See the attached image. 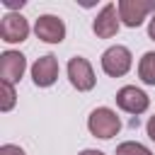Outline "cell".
<instances>
[{
  "instance_id": "cell-5",
  "label": "cell",
  "mask_w": 155,
  "mask_h": 155,
  "mask_svg": "<svg viewBox=\"0 0 155 155\" xmlns=\"http://www.w3.org/2000/svg\"><path fill=\"white\" fill-rule=\"evenodd\" d=\"M34 31L46 44H61L65 39V24L56 15H41L36 19V24H34Z\"/></svg>"
},
{
  "instance_id": "cell-6",
  "label": "cell",
  "mask_w": 155,
  "mask_h": 155,
  "mask_svg": "<svg viewBox=\"0 0 155 155\" xmlns=\"http://www.w3.org/2000/svg\"><path fill=\"white\" fill-rule=\"evenodd\" d=\"M116 104H119L124 111L138 116V114H143V111L148 109L150 99H148V94H145L143 90H138V87H133V85H126V87H121V90L116 92Z\"/></svg>"
},
{
  "instance_id": "cell-14",
  "label": "cell",
  "mask_w": 155,
  "mask_h": 155,
  "mask_svg": "<svg viewBox=\"0 0 155 155\" xmlns=\"http://www.w3.org/2000/svg\"><path fill=\"white\" fill-rule=\"evenodd\" d=\"M0 155H24V150H22L19 145H10V143H7V145L0 148Z\"/></svg>"
},
{
  "instance_id": "cell-17",
  "label": "cell",
  "mask_w": 155,
  "mask_h": 155,
  "mask_svg": "<svg viewBox=\"0 0 155 155\" xmlns=\"http://www.w3.org/2000/svg\"><path fill=\"white\" fill-rule=\"evenodd\" d=\"M148 34H150V39H155V15H153V19L148 24Z\"/></svg>"
},
{
  "instance_id": "cell-15",
  "label": "cell",
  "mask_w": 155,
  "mask_h": 155,
  "mask_svg": "<svg viewBox=\"0 0 155 155\" xmlns=\"http://www.w3.org/2000/svg\"><path fill=\"white\" fill-rule=\"evenodd\" d=\"M145 128H148L150 140H155V116H150V119H148V126H145Z\"/></svg>"
},
{
  "instance_id": "cell-12",
  "label": "cell",
  "mask_w": 155,
  "mask_h": 155,
  "mask_svg": "<svg viewBox=\"0 0 155 155\" xmlns=\"http://www.w3.org/2000/svg\"><path fill=\"white\" fill-rule=\"evenodd\" d=\"M116 155H153L143 143H136V140H126L116 148Z\"/></svg>"
},
{
  "instance_id": "cell-3",
  "label": "cell",
  "mask_w": 155,
  "mask_h": 155,
  "mask_svg": "<svg viewBox=\"0 0 155 155\" xmlns=\"http://www.w3.org/2000/svg\"><path fill=\"white\" fill-rule=\"evenodd\" d=\"M68 78H70V85H73L75 90H80V92L92 90L94 82H97L92 65H90L87 58H82V56L70 58V63H68Z\"/></svg>"
},
{
  "instance_id": "cell-9",
  "label": "cell",
  "mask_w": 155,
  "mask_h": 155,
  "mask_svg": "<svg viewBox=\"0 0 155 155\" xmlns=\"http://www.w3.org/2000/svg\"><path fill=\"white\" fill-rule=\"evenodd\" d=\"M31 78H34V85H39V87L53 85L56 78H58V61H56V56L46 53V56L36 58V63L31 65Z\"/></svg>"
},
{
  "instance_id": "cell-11",
  "label": "cell",
  "mask_w": 155,
  "mask_h": 155,
  "mask_svg": "<svg viewBox=\"0 0 155 155\" xmlns=\"http://www.w3.org/2000/svg\"><path fill=\"white\" fill-rule=\"evenodd\" d=\"M138 78L145 85H155V53L153 51L143 53V58L138 63Z\"/></svg>"
},
{
  "instance_id": "cell-1",
  "label": "cell",
  "mask_w": 155,
  "mask_h": 155,
  "mask_svg": "<svg viewBox=\"0 0 155 155\" xmlns=\"http://www.w3.org/2000/svg\"><path fill=\"white\" fill-rule=\"evenodd\" d=\"M87 128H90L92 136H97V138H102V140H109L111 136L119 133L121 121H119V116H116L111 109L99 107V109H94V111L90 114V119H87Z\"/></svg>"
},
{
  "instance_id": "cell-2",
  "label": "cell",
  "mask_w": 155,
  "mask_h": 155,
  "mask_svg": "<svg viewBox=\"0 0 155 155\" xmlns=\"http://www.w3.org/2000/svg\"><path fill=\"white\" fill-rule=\"evenodd\" d=\"M131 58L133 56L126 46H111L102 53V70L111 78H121L131 70V63H133Z\"/></svg>"
},
{
  "instance_id": "cell-16",
  "label": "cell",
  "mask_w": 155,
  "mask_h": 155,
  "mask_svg": "<svg viewBox=\"0 0 155 155\" xmlns=\"http://www.w3.org/2000/svg\"><path fill=\"white\" fill-rule=\"evenodd\" d=\"M22 5H24V0H5V7H10V10L22 7Z\"/></svg>"
},
{
  "instance_id": "cell-8",
  "label": "cell",
  "mask_w": 155,
  "mask_h": 155,
  "mask_svg": "<svg viewBox=\"0 0 155 155\" xmlns=\"http://www.w3.org/2000/svg\"><path fill=\"white\" fill-rule=\"evenodd\" d=\"M24 68H27V58L19 51H5L0 56V80L2 82L15 85L24 75Z\"/></svg>"
},
{
  "instance_id": "cell-18",
  "label": "cell",
  "mask_w": 155,
  "mask_h": 155,
  "mask_svg": "<svg viewBox=\"0 0 155 155\" xmlns=\"http://www.w3.org/2000/svg\"><path fill=\"white\" fill-rule=\"evenodd\" d=\"M78 155H104L102 150H82V153H78Z\"/></svg>"
},
{
  "instance_id": "cell-13",
  "label": "cell",
  "mask_w": 155,
  "mask_h": 155,
  "mask_svg": "<svg viewBox=\"0 0 155 155\" xmlns=\"http://www.w3.org/2000/svg\"><path fill=\"white\" fill-rule=\"evenodd\" d=\"M0 97H2V99H0V109H2V111H10V109L15 107V97H17V94H15V87L7 85V82H2V85H0Z\"/></svg>"
},
{
  "instance_id": "cell-10",
  "label": "cell",
  "mask_w": 155,
  "mask_h": 155,
  "mask_svg": "<svg viewBox=\"0 0 155 155\" xmlns=\"http://www.w3.org/2000/svg\"><path fill=\"white\" fill-rule=\"evenodd\" d=\"M92 29H94V34L99 36V39H111V36H116V31H119V15H116V5H104L102 7V12L94 17V22H92Z\"/></svg>"
},
{
  "instance_id": "cell-4",
  "label": "cell",
  "mask_w": 155,
  "mask_h": 155,
  "mask_svg": "<svg viewBox=\"0 0 155 155\" xmlns=\"http://www.w3.org/2000/svg\"><path fill=\"white\" fill-rule=\"evenodd\" d=\"M148 12H155V0H121L119 2V19L126 27L143 24Z\"/></svg>"
},
{
  "instance_id": "cell-7",
  "label": "cell",
  "mask_w": 155,
  "mask_h": 155,
  "mask_svg": "<svg viewBox=\"0 0 155 155\" xmlns=\"http://www.w3.org/2000/svg\"><path fill=\"white\" fill-rule=\"evenodd\" d=\"M0 36L2 41L7 44H19L29 36V24L22 15H15V12H7L0 22Z\"/></svg>"
}]
</instances>
